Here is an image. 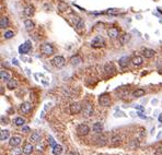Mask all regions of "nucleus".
<instances>
[{
    "label": "nucleus",
    "mask_w": 162,
    "mask_h": 155,
    "mask_svg": "<svg viewBox=\"0 0 162 155\" xmlns=\"http://www.w3.org/2000/svg\"><path fill=\"white\" fill-rule=\"evenodd\" d=\"M136 108L139 110H144V107H141V106H136Z\"/></svg>",
    "instance_id": "obj_37"
},
{
    "label": "nucleus",
    "mask_w": 162,
    "mask_h": 155,
    "mask_svg": "<svg viewBox=\"0 0 162 155\" xmlns=\"http://www.w3.org/2000/svg\"><path fill=\"white\" fill-rule=\"evenodd\" d=\"M81 62H82V59H81L78 55H76V56H73V57L70 58V63H71L72 66H78V64H80Z\"/></svg>",
    "instance_id": "obj_19"
},
{
    "label": "nucleus",
    "mask_w": 162,
    "mask_h": 155,
    "mask_svg": "<svg viewBox=\"0 0 162 155\" xmlns=\"http://www.w3.org/2000/svg\"><path fill=\"white\" fill-rule=\"evenodd\" d=\"M9 133H10V132L8 130H1V132H0V140H1V141L7 140L9 138Z\"/></svg>",
    "instance_id": "obj_29"
},
{
    "label": "nucleus",
    "mask_w": 162,
    "mask_h": 155,
    "mask_svg": "<svg viewBox=\"0 0 162 155\" xmlns=\"http://www.w3.org/2000/svg\"><path fill=\"white\" fill-rule=\"evenodd\" d=\"M0 78H1V80L2 81H7V82H8V81L11 79V77H10V74L7 71H4V70H1L0 71Z\"/></svg>",
    "instance_id": "obj_26"
},
{
    "label": "nucleus",
    "mask_w": 162,
    "mask_h": 155,
    "mask_svg": "<svg viewBox=\"0 0 162 155\" xmlns=\"http://www.w3.org/2000/svg\"><path fill=\"white\" fill-rule=\"evenodd\" d=\"M77 132L79 136H87L90 132V128L88 127L85 123H80L77 127Z\"/></svg>",
    "instance_id": "obj_7"
},
{
    "label": "nucleus",
    "mask_w": 162,
    "mask_h": 155,
    "mask_svg": "<svg viewBox=\"0 0 162 155\" xmlns=\"http://www.w3.org/2000/svg\"><path fill=\"white\" fill-rule=\"evenodd\" d=\"M104 69H105V71H106L107 73H109V72H114V71H115V67H114V64H113L112 62H107V63L105 64Z\"/></svg>",
    "instance_id": "obj_28"
},
{
    "label": "nucleus",
    "mask_w": 162,
    "mask_h": 155,
    "mask_svg": "<svg viewBox=\"0 0 162 155\" xmlns=\"http://www.w3.org/2000/svg\"><path fill=\"white\" fill-rule=\"evenodd\" d=\"M3 36H4L6 39H10V38H12L13 36H14V33L12 31H6L4 34H3Z\"/></svg>",
    "instance_id": "obj_31"
},
{
    "label": "nucleus",
    "mask_w": 162,
    "mask_h": 155,
    "mask_svg": "<svg viewBox=\"0 0 162 155\" xmlns=\"http://www.w3.org/2000/svg\"><path fill=\"white\" fill-rule=\"evenodd\" d=\"M92 130L95 133H102L103 131V123L102 122H95L92 126Z\"/></svg>",
    "instance_id": "obj_16"
},
{
    "label": "nucleus",
    "mask_w": 162,
    "mask_h": 155,
    "mask_svg": "<svg viewBox=\"0 0 162 155\" xmlns=\"http://www.w3.org/2000/svg\"><path fill=\"white\" fill-rule=\"evenodd\" d=\"M32 109V105H31V103H28V102H24V103H22L21 106H20V110H21V113H23V114H28L30 113V110Z\"/></svg>",
    "instance_id": "obj_10"
},
{
    "label": "nucleus",
    "mask_w": 162,
    "mask_h": 155,
    "mask_svg": "<svg viewBox=\"0 0 162 155\" xmlns=\"http://www.w3.org/2000/svg\"><path fill=\"white\" fill-rule=\"evenodd\" d=\"M105 46V39L102 36H95L91 41V47L92 48H103Z\"/></svg>",
    "instance_id": "obj_1"
},
{
    "label": "nucleus",
    "mask_w": 162,
    "mask_h": 155,
    "mask_svg": "<svg viewBox=\"0 0 162 155\" xmlns=\"http://www.w3.org/2000/svg\"><path fill=\"white\" fill-rule=\"evenodd\" d=\"M69 109H70V114L71 115H77V114L82 112V106H81L80 103L75 102L69 106Z\"/></svg>",
    "instance_id": "obj_6"
},
{
    "label": "nucleus",
    "mask_w": 162,
    "mask_h": 155,
    "mask_svg": "<svg viewBox=\"0 0 162 155\" xmlns=\"http://www.w3.org/2000/svg\"><path fill=\"white\" fill-rule=\"evenodd\" d=\"M24 25L26 27V29H28V31H31V29H33L35 27V24H34V22L31 20V19H26L24 21Z\"/></svg>",
    "instance_id": "obj_22"
},
{
    "label": "nucleus",
    "mask_w": 162,
    "mask_h": 155,
    "mask_svg": "<svg viewBox=\"0 0 162 155\" xmlns=\"http://www.w3.org/2000/svg\"><path fill=\"white\" fill-rule=\"evenodd\" d=\"M142 62H144V59L140 56H134L131 58V63L134 64L135 67H139V66H141Z\"/></svg>",
    "instance_id": "obj_13"
},
{
    "label": "nucleus",
    "mask_w": 162,
    "mask_h": 155,
    "mask_svg": "<svg viewBox=\"0 0 162 155\" xmlns=\"http://www.w3.org/2000/svg\"><path fill=\"white\" fill-rule=\"evenodd\" d=\"M82 115L85 117V118H89L93 115V105L91 103H85V105L82 107Z\"/></svg>",
    "instance_id": "obj_3"
},
{
    "label": "nucleus",
    "mask_w": 162,
    "mask_h": 155,
    "mask_svg": "<svg viewBox=\"0 0 162 155\" xmlns=\"http://www.w3.org/2000/svg\"><path fill=\"white\" fill-rule=\"evenodd\" d=\"M129 62H131V61H130V58L128 56H124L118 60V64H120V67H122V68H126L127 66L129 64Z\"/></svg>",
    "instance_id": "obj_12"
},
{
    "label": "nucleus",
    "mask_w": 162,
    "mask_h": 155,
    "mask_svg": "<svg viewBox=\"0 0 162 155\" xmlns=\"http://www.w3.org/2000/svg\"><path fill=\"white\" fill-rule=\"evenodd\" d=\"M48 143H49V145H51V146H54V145H56L57 143H55V140L53 139V137H48Z\"/></svg>",
    "instance_id": "obj_34"
},
{
    "label": "nucleus",
    "mask_w": 162,
    "mask_h": 155,
    "mask_svg": "<svg viewBox=\"0 0 162 155\" xmlns=\"http://www.w3.org/2000/svg\"><path fill=\"white\" fill-rule=\"evenodd\" d=\"M159 120H160V121H162V115L159 117Z\"/></svg>",
    "instance_id": "obj_39"
},
{
    "label": "nucleus",
    "mask_w": 162,
    "mask_h": 155,
    "mask_svg": "<svg viewBox=\"0 0 162 155\" xmlns=\"http://www.w3.org/2000/svg\"><path fill=\"white\" fill-rule=\"evenodd\" d=\"M18 86V82H17V80H14V79H10L8 82H7V87L9 88V90H14Z\"/></svg>",
    "instance_id": "obj_20"
},
{
    "label": "nucleus",
    "mask_w": 162,
    "mask_h": 155,
    "mask_svg": "<svg viewBox=\"0 0 162 155\" xmlns=\"http://www.w3.org/2000/svg\"><path fill=\"white\" fill-rule=\"evenodd\" d=\"M51 63H53L54 67L56 68H63L65 63H66V60L63 56H56L53 58V60H51Z\"/></svg>",
    "instance_id": "obj_5"
},
{
    "label": "nucleus",
    "mask_w": 162,
    "mask_h": 155,
    "mask_svg": "<svg viewBox=\"0 0 162 155\" xmlns=\"http://www.w3.org/2000/svg\"><path fill=\"white\" fill-rule=\"evenodd\" d=\"M31 48H32L31 42L30 41H26L25 43L22 44V45H20V47H19V54L20 55H25V54H27L28 51L31 50Z\"/></svg>",
    "instance_id": "obj_4"
},
{
    "label": "nucleus",
    "mask_w": 162,
    "mask_h": 155,
    "mask_svg": "<svg viewBox=\"0 0 162 155\" xmlns=\"http://www.w3.org/2000/svg\"><path fill=\"white\" fill-rule=\"evenodd\" d=\"M33 150H34V147H33V145L31 143H25L24 146H23V150H22V151H23L24 154L30 155L33 152Z\"/></svg>",
    "instance_id": "obj_18"
},
{
    "label": "nucleus",
    "mask_w": 162,
    "mask_h": 155,
    "mask_svg": "<svg viewBox=\"0 0 162 155\" xmlns=\"http://www.w3.org/2000/svg\"><path fill=\"white\" fill-rule=\"evenodd\" d=\"M63 146L60 144H56L53 146V154L54 155H60L63 153Z\"/></svg>",
    "instance_id": "obj_21"
},
{
    "label": "nucleus",
    "mask_w": 162,
    "mask_h": 155,
    "mask_svg": "<svg viewBox=\"0 0 162 155\" xmlns=\"http://www.w3.org/2000/svg\"><path fill=\"white\" fill-rule=\"evenodd\" d=\"M130 38H131L130 34L125 33V34H123V35L120 36V43L122 44V45H125V44H127L130 41Z\"/></svg>",
    "instance_id": "obj_15"
},
{
    "label": "nucleus",
    "mask_w": 162,
    "mask_h": 155,
    "mask_svg": "<svg viewBox=\"0 0 162 155\" xmlns=\"http://www.w3.org/2000/svg\"><path fill=\"white\" fill-rule=\"evenodd\" d=\"M145 94H146L145 90H142V88H136V90L132 92V96L134 97H141Z\"/></svg>",
    "instance_id": "obj_23"
},
{
    "label": "nucleus",
    "mask_w": 162,
    "mask_h": 155,
    "mask_svg": "<svg viewBox=\"0 0 162 155\" xmlns=\"http://www.w3.org/2000/svg\"><path fill=\"white\" fill-rule=\"evenodd\" d=\"M75 27H76V29H77V31H78L79 33H81V32H82L83 29H84V22H83L82 20H81V21L79 22V23H78Z\"/></svg>",
    "instance_id": "obj_30"
},
{
    "label": "nucleus",
    "mask_w": 162,
    "mask_h": 155,
    "mask_svg": "<svg viewBox=\"0 0 162 155\" xmlns=\"http://www.w3.org/2000/svg\"><path fill=\"white\" fill-rule=\"evenodd\" d=\"M69 155H79V154H78L77 152H71V153H70Z\"/></svg>",
    "instance_id": "obj_38"
},
{
    "label": "nucleus",
    "mask_w": 162,
    "mask_h": 155,
    "mask_svg": "<svg viewBox=\"0 0 162 155\" xmlns=\"http://www.w3.org/2000/svg\"><path fill=\"white\" fill-rule=\"evenodd\" d=\"M41 53L43 55H45V56L53 55L54 54V47H53V45H51V44H49V43L43 44V45L41 46Z\"/></svg>",
    "instance_id": "obj_2"
},
{
    "label": "nucleus",
    "mask_w": 162,
    "mask_h": 155,
    "mask_svg": "<svg viewBox=\"0 0 162 155\" xmlns=\"http://www.w3.org/2000/svg\"><path fill=\"white\" fill-rule=\"evenodd\" d=\"M106 13L107 14H117V13H118V10H117V9H108L106 11Z\"/></svg>",
    "instance_id": "obj_33"
},
{
    "label": "nucleus",
    "mask_w": 162,
    "mask_h": 155,
    "mask_svg": "<svg viewBox=\"0 0 162 155\" xmlns=\"http://www.w3.org/2000/svg\"><path fill=\"white\" fill-rule=\"evenodd\" d=\"M9 25V20L7 17H1V19H0V27L1 28H6L8 27Z\"/></svg>",
    "instance_id": "obj_25"
},
{
    "label": "nucleus",
    "mask_w": 162,
    "mask_h": 155,
    "mask_svg": "<svg viewBox=\"0 0 162 155\" xmlns=\"http://www.w3.org/2000/svg\"><path fill=\"white\" fill-rule=\"evenodd\" d=\"M142 55L145 56V58H148V59H150V58H153V56L156 55V51H154L153 49L145 48V49L142 50Z\"/></svg>",
    "instance_id": "obj_14"
},
{
    "label": "nucleus",
    "mask_w": 162,
    "mask_h": 155,
    "mask_svg": "<svg viewBox=\"0 0 162 155\" xmlns=\"http://www.w3.org/2000/svg\"><path fill=\"white\" fill-rule=\"evenodd\" d=\"M35 12V8L32 6V4H28L27 7H25V9H24V14L27 17H32L33 14Z\"/></svg>",
    "instance_id": "obj_17"
},
{
    "label": "nucleus",
    "mask_w": 162,
    "mask_h": 155,
    "mask_svg": "<svg viewBox=\"0 0 162 155\" xmlns=\"http://www.w3.org/2000/svg\"><path fill=\"white\" fill-rule=\"evenodd\" d=\"M58 8H59V10H60V11H63V12H64V11H66V10L68 9V6L66 4L65 2H63V1H61V2H59V6H58Z\"/></svg>",
    "instance_id": "obj_32"
},
{
    "label": "nucleus",
    "mask_w": 162,
    "mask_h": 155,
    "mask_svg": "<svg viewBox=\"0 0 162 155\" xmlns=\"http://www.w3.org/2000/svg\"><path fill=\"white\" fill-rule=\"evenodd\" d=\"M99 103L101 106H108L109 103H111V97H109V95L107 94H102L101 96L99 97Z\"/></svg>",
    "instance_id": "obj_8"
},
{
    "label": "nucleus",
    "mask_w": 162,
    "mask_h": 155,
    "mask_svg": "<svg viewBox=\"0 0 162 155\" xmlns=\"http://www.w3.org/2000/svg\"><path fill=\"white\" fill-rule=\"evenodd\" d=\"M40 139H41V134L39 133V132H33L30 137V141L31 142H39Z\"/></svg>",
    "instance_id": "obj_27"
},
{
    "label": "nucleus",
    "mask_w": 162,
    "mask_h": 155,
    "mask_svg": "<svg viewBox=\"0 0 162 155\" xmlns=\"http://www.w3.org/2000/svg\"><path fill=\"white\" fill-rule=\"evenodd\" d=\"M30 131H31V129L28 128V127H26V126L22 127V132H30Z\"/></svg>",
    "instance_id": "obj_36"
},
{
    "label": "nucleus",
    "mask_w": 162,
    "mask_h": 155,
    "mask_svg": "<svg viewBox=\"0 0 162 155\" xmlns=\"http://www.w3.org/2000/svg\"><path fill=\"white\" fill-rule=\"evenodd\" d=\"M13 122H14V124H16V126L23 127L24 123H25V119H24V118H22V117H17L16 119L13 120Z\"/></svg>",
    "instance_id": "obj_24"
},
{
    "label": "nucleus",
    "mask_w": 162,
    "mask_h": 155,
    "mask_svg": "<svg viewBox=\"0 0 162 155\" xmlns=\"http://www.w3.org/2000/svg\"><path fill=\"white\" fill-rule=\"evenodd\" d=\"M156 155H162V146H159L157 147V150H156V153H154Z\"/></svg>",
    "instance_id": "obj_35"
},
{
    "label": "nucleus",
    "mask_w": 162,
    "mask_h": 155,
    "mask_svg": "<svg viewBox=\"0 0 162 155\" xmlns=\"http://www.w3.org/2000/svg\"><path fill=\"white\" fill-rule=\"evenodd\" d=\"M107 35L111 38H117V37H120V31H118V28H117V27H111L107 31Z\"/></svg>",
    "instance_id": "obj_11"
},
{
    "label": "nucleus",
    "mask_w": 162,
    "mask_h": 155,
    "mask_svg": "<svg viewBox=\"0 0 162 155\" xmlns=\"http://www.w3.org/2000/svg\"><path fill=\"white\" fill-rule=\"evenodd\" d=\"M22 142V139L19 136H13L12 138H10V141H9V145L12 147H17L18 145H20Z\"/></svg>",
    "instance_id": "obj_9"
}]
</instances>
